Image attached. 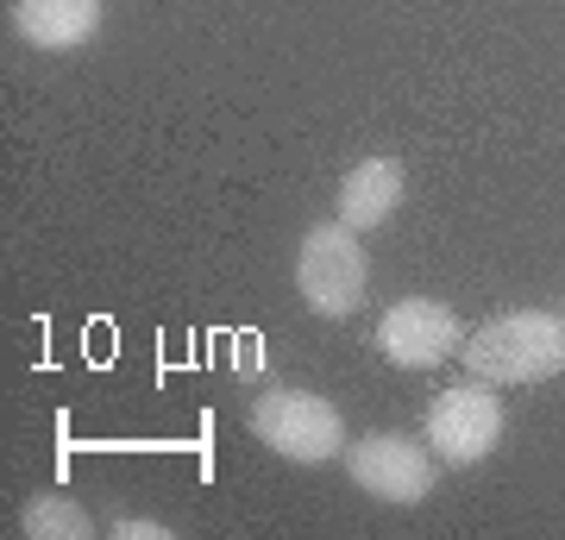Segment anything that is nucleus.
Here are the masks:
<instances>
[{
    "instance_id": "nucleus-7",
    "label": "nucleus",
    "mask_w": 565,
    "mask_h": 540,
    "mask_svg": "<svg viewBox=\"0 0 565 540\" xmlns=\"http://www.w3.org/2000/svg\"><path fill=\"white\" fill-rule=\"evenodd\" d=\"M403 189H408V170L403 158H364L345 170L340 182V221L352 233H377V226L403 208Z\"/></svg>"
},
{
    "instance_id": "nucleus-5",
    "label": "nucleus",
    "mask_w": 565,
    "mask_h": 540,
    "mask_svg": "<svg viewBox=\"0 0 565 540\" xmlns=\"http://www.w3.org/2000/svg\"><path fill=\"white\" fill-rule=\"evenodd\" d=\"M503 441V402L490 396V383H452L427 409V446L440 465H484Z\"/></svg>"
},
{
    "instance_id": "nucleus-11",
    "label": "nucleus",
    "mask_w": 565,
    "mask_h": 540,
    "mask_svg": "<svg viewBox=\"0 0 565 540\" xmlns=\"http://www.w3.org/2000/svg\"><path fill=\"white\" fill-rule=\"evenodd\" d=\"M559 315H565V308H559Z\"/></svg>"
},
{
    "instance_id": "nucleus-2",
    "label": "nucleus",
    "mask_w": 565,
    "mask_h": 540,
    "mask_svg": "<svg viewBox=\"0 0 565 540\" xmlns=\"http://www.w3.org/2000/svg\"><path fill=\"white\" fill-rule=\"evenodd\" d=\"M364 283H371V252L345 221H321L308 226L296 245V289L321 320H345L359 315Z\"/></svg>"
},
{
    "instance_id": "nucleus-3",
    "label": "nucleus",
    "mask_w": 565,
    "mask_h": 540,
    "mask_svg": "<svg viewBox=\"0 0 565 540\" xmlns=\"http://www.w3.org/2000/svg\"><path fill=\"white\" fill-rule=\"evenodd\" d=\"M252 434H258L270 453H282L289 465H327L345 453V421L340 409L315 390H264L252 402Z\"/></svg>"
},
{
    "instance_id": "nucleus-10",
    "label": "nucleus",
    "mask_w": 565,
    "mask_h": 540,
    "mask_svg": "<svg viewBox=\"0 0 565 540\" xmlns=\"http://www.w3.org/2000/svg\"><path fill=\"white\" fill-rule=\"evenodd\" d=\"M170 528L163 521H139V516H120L114 521V540H163Z\"/></svg>"
},
{
    "instance_id": "nucleus-9",
    "label": "nucleus",
    "mask_w": 565,
    "mask_h": 540,
    "mask_svg": "<svg viewBox=\"0 0 565 540\" xmlns=\"http://www.w3.org/2000/svg\"><path fill=\"white\" fill-rule=\"evenodd\" d=\"M20 528H25L32 540H88V534H95L88 509H82L76 497H57V490H44V497L25 502Z\"/></svg>"
},
{
    "instance_id": "nucleus-1",
    "label": "nucleus",
    "mask_w": 565,
    "mask_h": 540,
    "mask_svg": "<svg viewBox=\"0 0 565 540\" xmlns=\"http://www.w3.org/2000/svg\"><path fill=\"white\" fill-rule=\"evenodd\" d=\"M465 371L478 383H546L565 371V315L546 308H515V315L484 320L478 333H465Z\"/></svg>"
},
{
    "instance_id": "nucleus-6",
    "label": "nucleus",
    "mask_w": 565,
    "mask_h": 540,
    "mask_svg": "<svg viewBox=\"0 0 565 540\" xmlns=\"http://www.w3.org/2000/svg\"><path fill=\"white\" fill-rule=\"evenodd\" d=\"M377 352L403 371H434L465 352V320L434 296H403L377 320Z\"/></svg>"
},
{
    "instance_id": "nucleus-4",
    "label": "nucleus",
    "mask_w": 565,
    "mask_h": 540,
    "mask_svg": "<svg viewBox=\"0 0 565 540\" xmlns=\"http://www.w3.org/2000/svg\"><path fill=\"white\" fill-rule=\"evenodd\" d=\"M340 459H345V478L359 484L364 497L396 502V509H415L434 490V478H440L434 446H415L408 434H364V441L345 446Z\"/></svg>"
},
{
    "instance_id": "nucleus-8",
    "label": "nucleus",
    "mask_w": 565,
    "mask_h": 540,
    "mask_svg": "<svg viewBox=\"0 0 565 540\" xmlns=\"http://www.w3.org/2000/svg\"><path fill=\"white\" fill-rule=\"evenodd\" d=\"M102 0H13V32L39 51H82L102 32Z\"/></svg>"
}]
</instances>
